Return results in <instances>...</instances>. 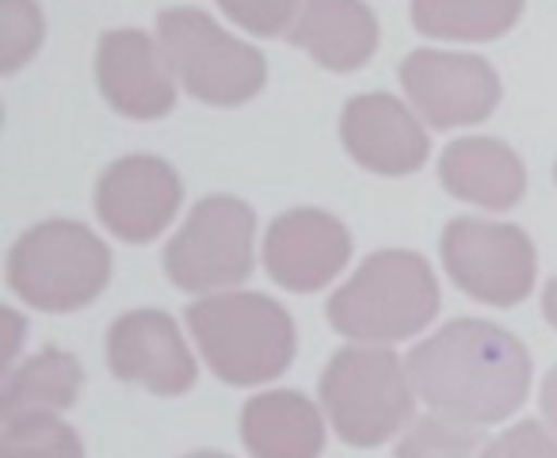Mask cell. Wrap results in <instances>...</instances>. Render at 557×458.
Wrapping results in <instances>:
<instances>
[{
	"label": "cell",
	"mask_w": 557,
	"mask_h": 458,
	"mask_svg": "<svg viewBox=\"0 0 557 458\" xmlns=\"http://www.w3.org/2000/svg\"><path fill=\"white\" fill-rule=\"evenodd\" d=\"M341 141L351 161L374 176H412L432 149L417 111L389 92L351 96L341 111Z\"/></svg>",
	"instance_id": "obj_14"
},
{
	"label": "cell",
	"mask_w": 557,
	"mask_h": 458,
	"mask_svg": "<svg viewBox=\"0 0 557 458\" xmlns=\"http://www.w3.org/2000/svg\"><path fill=\"white\" fill-rule=\"evenodd\" d=\"M180 458H233V455H222V450H191V455H180Z\"/></svg>",
	"instance_id": "obj_28"
},
{
	"label": "cell",
	"mask_w": 557,
	"mask_h": 458,
	"mask_svg": "<svg viewBox=\"0 0 557 458\" xmlns=\"http://www.w3.org/2000/svg\"><path fill=\"white\" fill-rule=\"evenodd\" d=\"M157 39L176 70L180 88L210 108L248 103L268 81L260 50L230 35L202 9H164L157 16Z\"/></svg>",
	"instance_id": "obj_6"
},
{
	"label": "cell",
	"mask_w": 557,
	"mask_h": 458,
	"mask_svg": "<svg viewBox=\"0 0 557 458\" xmlns=\"http://www.w3.org/2000/svg\"><path fill=\"white\" fill-rule=\"evenodd\" d=\"M96 218L126 245H149L180 214L184 180L164 157L131 153L111 161L96 180Z\"/></svg>",
	"instance_id": "obj_10"
},
{
	"label": "cell",
	"mask_w": 557,
	"mask_h": 458,
	"mask_svg": "<svg viewBox=\"0 0 557 458\" xmlns=\"http://www.w3.org/2000/svg\"><path fill=\"white\" fill-rule=\"evenodd\" d=\"M440 257L450 283L473 302L511 310L534 290L539 252L527 230L485 218H450L443 225Z\"/></svg>",
	"instance_id": "obj_8"
},
{
	"label": "cell",
	"mask_w": 557,
	"mask_h": 458,
	"mask_svg": "<svg viewBox=\"0 0 557 458\" xmlns=\"http://www.w3.org/2000/svg\"><path fill=\"white\" fill-rule=\"evenodd\" d=\"M256 210L237 195H207L164 245V272L184 295H218L252 275Z\"/></svg>",
	"instance_id": "obj_7"
},
{
	"label": "cell",
	"mask_w": 557,
	"mask_h": 458,
	"mask_svg": "<svg viewBox=\"0 0 557 458\" xmlns=\"http://www.w3.org/2000/svg\"><path fill=\"white\" fill-rule=\"evenodd\" d=\"M542 318L557 329V275L546 283V290H542Z\"/></svg>",
	"instance_id": "obj_27"
},
{
	"label": "cell",
	"mask_w": 557,
	"mask_h": 458,
	"mask_svg": "<svg viewBox=\"0 0 557 458\" xmlns=\"http://www.w3.org/2000/svg\"><path fill=\"white\" fill-rule=\"evenodd\" d=\"M539 405H542V417H546L549 432L557 435V367H549L546 382H542V394H539Z\"/></svg>",
	"instance_id": "obj_26"
},
{
	"label": "cell",
	"mask_w": 557,
	"mask_h": 458,
	"mask_svg": "<svg viewBox=\"0 0 557 458\" xmlns=\"http://www.w3.org/2000/svg\"><path fill=\"white\" fill-rule=\"evenodd\" d=\"M318 397L336 440L359 450L389 443L417 412L409 359L379 344H348L336 351L321 371Z\"/></svg>",
	"instance_id": "obj_4"
},
{
	"label": "cell",
	"mask_w": 557,
	"mask_h": 458,
	"mask_svg": "<svg viewBox=\"0 0 557 458\" xmlns=\"http://www.w3.org/2000/svg\"><path fill=\"white\" fill-rule=\"evenodd\" d=\"M440 180L458 202L485 210H511L527 195V169L519 153L500 138H458L443 149Z\"/></svg>",
	"instance_id": "obj_16"
},
{
	"label": "cell",
	"mask_w": 557,
	"mask_h": 458,
	"mask_svg": "<svg viewBox=\"0 0 557 458\" xmlns=\"http://www.w3.org/2000/svg\"><path fill=\"white\" fill-rule=\"evenodd\" d=\"M287 42L306 50L321 70L356 73L379 50V16L367 0H306Z\"/></svg>",
	"instance_id": "obj_15"
},
{
	"label": "cell",
	"mask_w": 557,
	"mask_h": 458,
	"mask_svg": "<svg viewBox=\"0 0 557 458\" xmlns=\"http://www.w3.org/2000/svg\"><path fill=\"white\" fill-rule=\"evenodd\" d=\"M42 9L35 0H0V73L12 77L42 47Z\"/></svg>",
	"instance_id": "obj_22"
},
{
	"label": "cell",
	"mask_w": 557,
	"mask_h": 458,
	"mask_svg": "<svg viewBox=\"0 0 557 458\" xmlns=\"http://www.w3.org/2000/svg\"><path fill=\"white\" fill-rule=\"evenodd\" d=\"M85 386V367L73 351L47 344L42 351H35L32 359H24L20 367H12L4 374V389H0V420L20 417V412H58L73 409Z\"/></svg>",
	"instance_id": "obj_18"
},
{
	"label": "cell",
	"mask_w": 557,
	"mask_h": 458,
	"mask_svg": "<svg viewBox=\"0 0 557 458\" xmlns=\"http://www.w3.org/2000/svg\"><path fill=\"white\" fill-rule=\"evenodd\" d=\"M199 356L225 386H263L287 374L298 351L295 318L256 290L207 295L184 313Z\"/></svg>",
	"instance_id": "obj_3"
},
{
	"label": "cell",
	"mask_w": 557,
	"mask_h": 458,
	"mask_svg": "<svg viewBox=\"0 0 557 458\" xmlns=\"http://www.w3.org/2000/svg\"><path fill=\"white\" fill-rule=\"evenodd\" d=\"M0 458H85V443L58 412H20L0 424Z\"/></svg>",
	"instance_id": "obj_20"
},
{
	"label": "cell",
	"mask_w": 557,
	"mask_h": 458,
	"mask_svg": "<svg viewBox=\"0 0 557 458\" xmlns=\"http://www.w3.org/2000/svg\"><path fill=\"white\" fill-rule=\"evenodd\" d=\"M108 371L157 397H184L199 382V363L187 348L184 329L164 310H131L111 321Z\"/></svg>",
	"instance_id": "obj_11"
},
{
	"label": "cell",
	"mask_w": 557,
	"mask_h": 458,
	"mask_svg": "<svg viewBox=\"0 0 557 458\" xmlns=\"http://www.w3.org/2000/svg\"><path fill=\"white\" fill-rule=\"evenodd\" d=\"M481 458H557V435L542 420H519L485 447Z\"/></svg>",
	"instance_id": "obj_24"
},
{
	"label": "cell",
	"mask_w": 557,
	"mask_h": 458,
	"mask_svg": "<svg viewBox=\"0 0 557 458\" xmlns=\"http://www.w3.org/2000/svg\"><path fill=\"white\" fill-rule=\"evenodd\" d=\"M351 260V234L336 214L318 207L283 210L263 234V268L290 295L325 290Z\"/></svg>",
	"instance_id": "obj_12"
},
{
	"label": "cell",
	"mask_w": 557,
	"mask_h": 458,
	"mask_svg": "<svg viewBox=\"0 0 557 458\" xmlns=\"http://www.w3.org/2000/svg\"><path fill=\"white\" fill-rule=\"evenodd\" d=\"M302 4L306 0H218V9L225 12V20L245 27L256 39L290 35V27L302 16Z\"/></svg>",
	"instance_id": "obj_23"
},
{
	"label": "cell",
	"mask_w": 557,
	"mask_h": 458,
	"mask_svg": "<svg viewBox=\"0 0 557 458\" xmlns=\"http://www.w3.org/2000/svg\"><path fill=\"white\" fill-rule=\"evenodd\" d=\"M485 447L488 443L481 440L478 428L432 412V417L412 420L397 443V458H481Z\"/></svg>",
	"instance_id": "obj_21"
},
{
	"label": "cell",
	"mask_w": 557,
	"mask_h": 458,
	"mask_svg": "<svg viewBox=\"0 0 557 458\" xmlns=\"http://www.w3.org/2000/svg\"><path fill=\"white\" fill-rule=\"evenodd\" d=\"M96 85L123 119L153 123L176 108L180 81L161 39L141 27H115L96 47Z\"/></svg>",
	"instance_id": "obj_13"
},
{
	"label": "cell",
	"mask_w": 557,
	"mask_h": 458,
	"mask_svg": "<svg viewBox=\"0 0 557 458\" xmlns=\"http://www.w3.org/2000/svg\"><path fill=\"white\" fill-rule=\"evenodd\" d=\"M440 313V283L420 252L379 249L356 268L336 295H329L325 318L333 333L351 344H379L420 336Z\"/></svg>",
	"instance_id": "obj_2"
},
{
	"label": "cell",
	"mask_w": 557,
	"mask_h": 458,
	"mask_svg": "<svg viewBox=\"0 0 557 458\" xmlns=\"http://www.w3.org/2000/svg\"><path fill=\"white\" fill-rule=\"evenodd\" d=\"M417 397L458 424H504L531 394V351L508 329L455 318L409 351Z\"/></svg>",
	"instance_id": "obj_1"
},
{
	"label": "cell",
	"mask_w": 557,
	"mask_h": 458,
	"mask_svg": "<svg viewBox=\"0 0 557 458\" xmlns=\"http://www.w3.org/2000/svg\"><path fill=\"white\" fill-rule=\"evenodd\" d=\"M111 283V249L73 218H47L9 249V287L39 313H77Z\"/></svg>",
	"instance_id": "obj_5"
},
{
	"label": "cell",
	"mask_w": 557,
	"mask_h": 458,
	"mask_svg": "<svg viewBox=\"0 0 557 458\" xmlns=\"http://www.w3.org/2000/svg\"><path fill=\"white\" fill-rule=\"evenodd\" d=\"M0 321H4V333H9V344H4V356H0V363H4V371H12V363H16L20 356V336H24V318H20L16 310H0Z\"/></svg>",
	"instance_id": "obj_25"
},
{
	"label": "cell",
	"mask_w": 557,
	"mask_h": 458,
	"mask_svg": "<svg viewBox=\"0 0 557 458\" xmlns=\"http://www.w3.org/2000/svg\"><path fill=\"white\" fill-rule=\"evenodd\" d=\"M527 0H412V27L428 39L493 42L523 16Z\"/></svg>",
	"instance_id": "obj_19"
},
{
	"label": "cell",
	"mask_w": 557,
	"mask_h": 458,
	"mask_svg": "<svg viewBox=\"0 0 557 458\" xmlns=\"http://www.w3.org/2000/svg\"><path fill=\"white\" fill-rule=\"evenodd\" d=\"M554 180H557V164H554Z\"/></svg>",
	"instance_id": "obj_29"
},
{
	"label": "cell",
	"mask_w": 557,
	"mask_h": 458,
	"mask_svg": "<svg viewBox=\"0 0 557 458\" xmlns=\"http://www.w3.org/2000/svg\"><path fill=\"white\" fill-rule=\"evenodd\" d=\"M397 77H401L412 111L432 131L485 123L500 103V77L481 54L412 50L405 54Z\"/></svg>",
	"instance_id": "obj_9"
},
{
	"label": "cell",
	"mask_w": 557,
	"mask_h": 458,
	"mask_svg": "<svg viewBox=\"0 0 557 458\" xmlns=\"http://www.w3.org/2000/svg\"><path fill=\"white\" fill-rule=\"evenodd\" d=\"M240 443L252 458H321L325 412L298 389H263L240 409Z\"/></svg>",
	"instance_id": "obj_17"
}]
</instances>
